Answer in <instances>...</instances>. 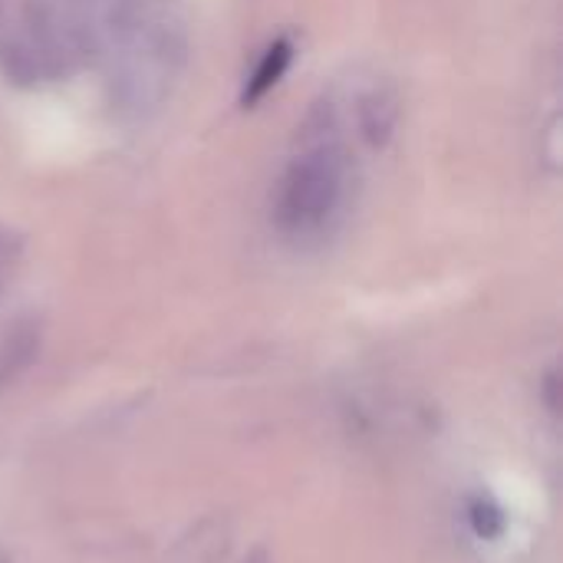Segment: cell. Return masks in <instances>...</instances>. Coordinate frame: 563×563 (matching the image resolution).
Instances as JSON below:
<instances>
[{"instance_id": "cell-5", "label": "cell", "mask_w": 563, "mask_h": 563, "mask_svg": "<svg viewBox=\"0 0 563 563\" xmlns=\"http://www.w3.org/2000/svg\"><path fill=\"white\" fill-rule=\"evenodd\" d=\"M290 59H294V43L284 36V40H274L267 49H264V56H261V63H257V69L251 73V79H247V86H244V102H257V99H264L280 79H284V73H287V66H290Z\"/></svg>"}, {"instance_id": "cell-10", "label": "cell", "mask_w": 563, "mask_h": 563, "mask_svg": "<svg viewBox=\"0 0 563 563\" xmlns=\"http://www.w3.org/2000/svg\"><path fill=\"white\" fill-rule=\"evenodd\" d=\"M0 563H13V561H10V558H7V554L0 551Z\"/></svg>"}, {"instance_id": "cell-9", "label": "cell", "mask_w": 563, "mask_h": 563, "mask_svg": "<svg viewBox=\"0 0 563 563\" xmlns=\"http://www.w3.org/2000/svg\"><path fill=\"white\" fill-rule=\"evenodd\" d=\"M3 20H7V0H0V26H3Z\"/></svg>"}, {"instance_id": "cell-6", "label": "cell", "mask_w": 563, "mask_h": 563, "mask_svg": "<svg viewBox=\"0 0 563 563\" xmlns=\"http://www.w3.org/2000/svg\"><path fill=\"white\" fill-rule=\"evenodd\" d=\"M36 350H40V333H36V327H30V323L16 327V330L0 343V389L10 386V383L33 363Z\"/></svg>"}, {"instance_id": "cell-7", "label": "cell", "mask_w": 563, "mask_h": 563, "mask_svg": "<svg viewBox=\"0 0 563 563\" xmlns=\"http://www.w3.org/2000/svg\"><path fill=\"white\" fill-rule=\"evenodd\" d=\"M244 563H271V554H267V548H254Z\"/></svg>"}, {"instance_id": "cell-3", "label": "cell", "mask_w": 563, "mask_h": 563, "mask_svg": "<svg viewBox=\"0 0 563 563\" xmlns=\"http://www.w3.org/2000/svg\"><path fill=\"white\" fill-rule=\"evenodd\" d=\"M317 122V119H310ZM336 122L320 119L303 135V152L287 165L277 191V224L287 234H317L340 211L346 195V158L336 142Z\"/></svg>"}, {"instance_id": "cell-2", "label": "cell", "mask_w": 563, "mask_h": 563, "mask_svg": "<svg viewBox=\"0 0 563 563\" xmlns=\"http://www.w3.org/2000/svg\"><path fill=\"white\" fill-rule=\"evenodd\" d=\"M96 46L92 0H30L23 30L0 40V69L16 86H40L76 73Z\"/></svg>"}, {"instance_id": "cell-8", "label": "cell", "mask_w": 563, "mask_h": 563, "mask_svg": "<svg viewBox=\"0 0 563 563\" xmlns=\"http://www.w3.org/2000/svg\"><path fill=\"white\" fill-rule=\"evenodd\" d=\"M7 261H10V241H7V234L0 231V271L7 267Z\"/></svg>"}, {"instance_id": "cell-1", "label": "cell", "mask_w": 563, "mask_h": 563, "mask_svg": "<svg viewBox=\"0 0 563 563\" xmlns=\"http://www.w3.org/2000/svg\"><path fill=\"white\" fill-rule=\"evenodd\" d=\"M96 40L112 56V102L132 119L165 106L188 40L172 0H92Z\"/></svg>"}, {"instance_id": "cell-4", "label": "cell", "mask_w": 563, "mask_h": 563, "mask_svg": "<svg viewBox=\"0 0 563 563\" xmlns=\"http://www.w3.org/2000/svg\"><path fill=\"white\" fill-rule=\"evenodd\" d=\"M399 96L396 89L389 86H373L369 92H363L360 106H356V122H360V132L363 139L373 145V148H383L393 142L396 135V125H399Z\"/></svg>"}]
</instances>
